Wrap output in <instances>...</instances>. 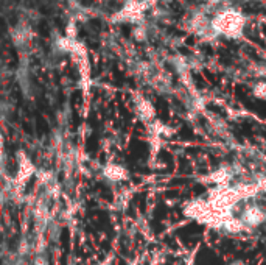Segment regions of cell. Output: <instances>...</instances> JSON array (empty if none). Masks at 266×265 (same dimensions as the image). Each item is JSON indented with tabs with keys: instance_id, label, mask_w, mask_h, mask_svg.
I'll list each match as a JSON object with an SVG mask.
<instances>
[{
	"instance_id": "2",
	"label": "cell",
	"mask_w": 266,
	"mask_h": 265,
	"mask_svg": "<svg viewBox=\"0 0 266 265\" xmlns=\"http://www.w3.org/2000/svg\"><path fill=\"white\" fill-rule=\"evenodd\" d=\"M11 39H13V44L17 48L27 50L31 46V41H33L31 24L28 21H25V19H21L11 30Z\"/></svg>"
},
{
	"instance_id": "1",
	"label": "cell",
	"mask_w": 266,
	"mask_h": 265,
	"mask_svg": "<svg viewBox=\"0 0 266 265\" xmlns=\"http://www.w3.org/2000/svg\"><path fill=\"white\" fill-rule=\"evenodd\" d=\"M212 30L227 38L242 36L243 28L246 25V18L237 10H224L220 11L212 22Z\"/></svg>"
},
{
	"instance_id": "3",
	"label": "cell",
	"mask_w": 266,
	"mask_h": 265,
	"mask_svg": "<svg viewBox=\"0 0 266 265\" xmlns=\"http://www.w3.org/2000/svg\"><path fill=\"white\" fill-rule=\"evenodd\" d=\"M0 150H2V138H0Z\"/></svg>"
}]
</instances>
